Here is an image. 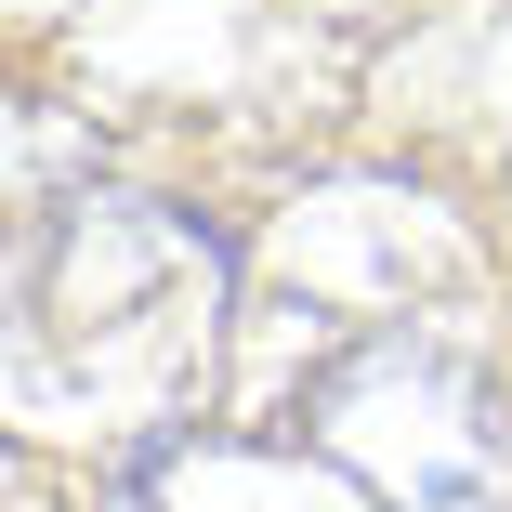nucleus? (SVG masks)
Segmentation results:
<instances>
[{"label": "nucleus", "instance_id": "nucleus-1", "mask_svg": "<svg viewBox=\"0 0 512 512\" xmlns=\"http://www.w3.org/2000/svg\"><path fill=\"white\" fill-rule=\"evenodd\" d=\"M302 434H316L381 512H512V407L473 355L447 342H355L316 394H302Z\"/></svg>", "mask_w": 512, "mask_h": 512}]
</instances>
